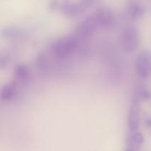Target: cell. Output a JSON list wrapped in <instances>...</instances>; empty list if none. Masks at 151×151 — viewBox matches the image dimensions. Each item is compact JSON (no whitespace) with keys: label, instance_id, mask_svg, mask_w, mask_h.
Returning a JSON list of instances; mask_svg holds the SVG:
<instances>
[{"label":"cell","instance_id":"6da1fadb","mask_svg":"<svg viewBox=\"0 0 151 151\" xmlns=\"http://www.w3.org/2000/svg\"><path fill=\"white\" fill-rule=\"evenodd\" d=\"M78 41L72 36H65L60 38L55 43L53 52L58 59H65L72 55L78 47Z\"/></svg>","mask_w":151,"mask_h":151},{"label":"cell","instance_id":"7a4b0ae2","mask_svg":"<svg viewBox=\"0 0 151 151\" xmlns=\"http://www.w3.org/2000/svg\"><path fill=\"white\" fill-rule=\"evenodd\" d=\"M140 43L139 32L134 26L128 27L122 32L121 45L127 52H132L137 50Z\"/></svg>","mask_w":151,"mask_h":151},{"label":"cell","instance_id":"3957f363","mask_svg":"<svg viewBox=\"0 0 151 151\" xmlns=\"http://www.w3.org/2000/svg\"><path fill=\"white\" fill-rule=\"evenodd\" d=\"M98 27L94 16H88L78 25L76 29V34L78 38L81 39H88L94 35Z\"/></svg>","mask_w":151,"mask_h":151},{"label":"cell","instance_id":"277c9868","mask_svg":"<svg viewBox=\"0 0 151 151\" xmlns=\"http://www.w3.org/2000/svg\"><path fill=\"white\" fill-rule=\"evenodd\" d=\"M137 72L140 78L145 79L151 75V54L147 50L141 52L136 60Z\"/></svg>","mask_w":151,"mask_h":151},{"label":"cell","instance_id":"5b68a950","mask_svg":"<svg viewBox=\"0 0 151 151\" xmlns=\"http://www.w3.org/2000/svg\"><path fill=\"white\" fill-rule=\"evenodd\" d=\"M94 16L97 20L98 26L101 27L109 29L113 27L116 23L114 14L110 9L106 7L99 8Z\"/></svg>","mask_w":151,"mask_h":151},{"label":"cell","instance_id":"8992f818","mask_svg":"<svg viewBox=\"0 0 151 151\" xmlns=\"http://www.w3.org/2000/svg\"><path fill=\"white\" fill-rule=\"evenodd\" d=\"M139 98L135 97L131 100L129 111H128V128L131 132L137 131L139 126Z\"/></svg>","mask_w":151,"mask_h":151},{"label":"cell","instance_id":"52a82bcc","mask_svg":"<svg viewBox=\"0 0 151 151\" xmlns=\"http://www.w3.org/2000/svg\"><path fill=\"white\" fill-rule=\"evenodd\" d=\"M60 10L63 15L68 18H75L82 13L78 3H75L72 0H63L60 4Z\"/></svg>","mask_w":151,"mask_h":151},{"label":"cell","instance_id":"ba28073f","mask_svg":"<svg viewBox=\"0 0 151 151\" xmlns=\"http://www.w3.org/2000/svg\"><path fill=\"white\" fill-rule=\"evenodd\" d=\"M127 15L128 19L132 21L139 19L144 14V8L142 6L135 0H130L126 7Z\"/></svg>","mask_w":151,"mask_h":151},{"label":"cell","instance_id":"9c48e42d","mask_svg":"<svg viewBox=\"0 0 151 151\" xmlns=\"http://www.w3.org/2000/svg\"><path fill=\"white\" fill-rule=\"evenodd\" d=\"M133 133L134 134H131L128 138L127 142V147L128 150H137L144 142V137L142 133L137 132V131Z\"/></svg>","mask_w":151,"mask_h":151},{"label":"cell","instance_id":"30bf717a","mask_svg":"<svg viewBox=\"0 0 151 151\" xmlns=\"http://www.w3.org/2000/svg\"><path fill=\"white\" fill-rule=\"evenodd\" d=\"M16 94V85L13 83H9L2 86L0 91V98L4 101H10Z\"/></svg>","mask_w":151,"mask_h":151},{"label":"cell","instance_id":"8fae6325","mask_svg":"<svg viewBox=\"0 0 151 151\" xmlns=\"http://www.w3.org/2000/svg\"><path fill=\"white\" fill-rule=\"evenodd\" d=\"M23 35V32L19 28L14 27H6L0 30V36L5 39H16Z\"/></svg>","mask_w":151,"mask_h":151},{"label":"cell","instance_id":"7c38bea8","mask_svg":"<svg viewBox=\"0 0 151 151\" xmlns=\"http://www.w3.org/2000/svg\"><path fill=\"white\" fill-rule=\"evenodd\" d=\"M35 65L37 72L40 75H46L49 70V63L45 55L42 52L38 53L35 60Z\"/></svg>","mask_w":151,"mask_h":151},{"label":"cell","instance_id":"4fadbf2b","mask_svg":"<svg viewBox=\"0 0 151 151\" xmlns=\"http://www.w3.org/2000/svg\"><path fill=\"white\" fill-rule=\"evenodd\" d=\"M14 75L16 79L21 82L27 81L29 75V69L27 66L24 64H19L16 66L14 70Z\"/></svg>","mask_w":151,"mask_h":151},{"label":"cell","instance_id":"5bb4252c","mask_svg":"<svg viewBox=\"0 0 151 151\" xmlns=\"http://www.w3.org/2000/svg\"><path fill=\"white\" fill-rule=\"evenodd\" d=\"M97 0H80L78 4H79L82 12H83L92 7L97 2Z\"/></svg>","mask_w":151,"mask_h":151},{"label":"cell","instance_id":"9a60e30c","mask_svg":"<svg viewBox=\"0 0 151 151\" xmlns=\"http://www.w3.org/2000/svg\"><path fill=\"white\" fill-rule=\"evenodd\" d=\"M136 97L139 99H142V100H150L151 97V93L150 91H148L146 88H141L138 89Z\"/></svg>","mask_w":151,"mask_h":151},{"label":"cell","instance_id":"2e32d148","mask_svg":"<svg viewBox=\"0 0 151 151\" xmlns=\"http://www.w3.org/2000/svg\"><path fill=\"white\" fill-rule=\"evenodd\" d=\"M9 64V59L6 56H0V69L7 68Z\"/></svg>","mask_w":151,"mask_h":151},{"label":"cell","instance_id":"e0dca14e","mask_svg":"<svg viewBox=\"0 0 151 151\" xmlns=\"http://www.w3.org/2000/svg\"><path fill=\"white\" fill-rule=\"evenodd\" d=\"M58 2L57 0H52L50 4V8L51 10H55L58 8Z\"/></svg>","mask_w":151,"mask_h":151},{"label":"cell","instance_id":"ac0fdd59","mask_svg":"<svg viewBox=\"0 0 151 151\" xmlns=\"http://www.w3.org/2000/svg\"><path fill=\"white\" fill-rule=\"evenodd\" d=\"M145 125L146 126H147L148 128H151V118H149V119H146Z\"/></svg>","mask_w":151,"mask_h":151}]
</instances>
